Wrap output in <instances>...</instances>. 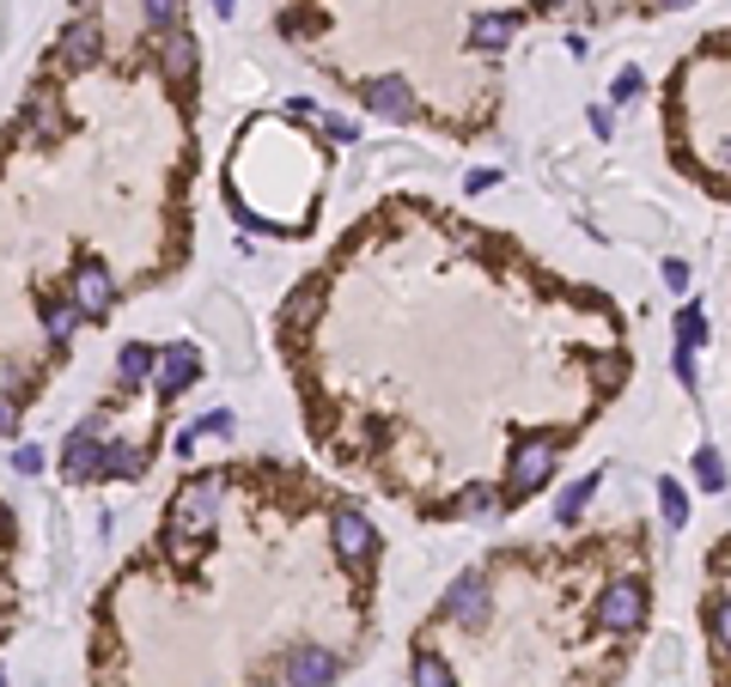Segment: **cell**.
Wrapping results in <instances>:
<instances>
[{
  "label": "cell",
  "mask_w": 731,
  "mask_h": 687,
  "mask_svg": "<svg viewBox=\"0 0 731 687\" xmlns=\"http://www.w3.org/2000/svg\"><path fill=\"white\" fill-rule=\"evenodd\" d=\"M62 474L67 481H104V414L79 420L62 438Z\"/></svg>",
  "instance_id": "cell-1"
},
{
  "label": "cell",
  "mask_w": 731,
  "mask_h": 687,
  "mask_svg": "<svg viewBox=\"0 0 731 687\" xmlns=\"http://www.w3.org/2000/svg\"><path fill=\"white\" fill-rule=\"evenodd\" d=\"M555 457H560V444L549 438V432H537V438L513 444V499L518 493H537L555 474Z\"/></svg>",
  "instance_id": "cell-2"
},
{
  "label": "cell",
  "mask_w": 731,
  "mask_h": 687,
  "mask_svg": "<svg viewBox=\"0 0 731 687\" xmlns=\"http://www.w3.org/2000/svg\"><path fill=\"white\" fill-rule=\"evenodd\" d=\"M597 621H604L609 633H634V626L646 621V584H640V578H616L604 596H597Z\"/></svg>",
  "instance_id": "cell-3"
},
{
  "label": "cell",
  "mask_w": 731,
  "mask_h": 687,
  "mask_svg": "<svg viewBox=\"0 0 731 687\" xmlns=\"http://www.w3.org/2000/svg\"><path fill=\"white\" fill-rule=\"evenodd\" d=\"M110 305H116V280H110V268L98 256H79L74 262V310L79 317H110Z\"/></svg>",
  "instance_id": "cell-4"
},
{
  "label": "cell",
  "mask_w": 731,
  "mask_h": 687,
  "mask_svg": "<svg viewBox=\"0 0 731 687\" xmlns=\"http://www.w3.org/2000/svg\"><path fill=\"white\" fill-rule=\"evenodd\" d=\"M219 505H226V474H196L184 487V499H177V523L184 530H207V523L219 518Z\"/></svg>",
  "instance_id": "cell-5"
},
{
  "label": "cell",
  "mask_w": 731,
  "mask_h": 687,
  "mask_svg": "<svg viewBox=\"0 0 731 687\" xmlns=\"http://www.w3.org/2000/svg\"><path fill=\"white\" fill-rule=\"evenodd\" d=\"M336 675H342V657L336 651H324V645H293L280 682L287 687H336Z\"/></svg>",
  "instance_id": "cell-6"
},
{
  "label": "cell",
  "mask_w": 731,
  "mask_h": 687,
  "mask_svg": "<svg viewBox=\"0 0 731 687\" xmlns=\"http://www.w3.org/2000/svg\"><path fill=\"white\" fill-rule=\"evenodd\" d=\"M329 542H336V554H342L348 565H373V554H378V530L360 518L354 505H342V511L329 518Z\"/></svg>",
  "instance_id": "cell-7"
},
{
  "label": "cell",
  "mask_w": 731,
  "mask_h": 687,
  "mask_svg": "<svg viewBox=\"0 0 731 687\" xmlns=\"http://www.w3.org/2000/svg\"><path fill=\"white\" fill-rule=\"evenodd\" d=\"M202 378V353L189 347V341H177V347H165L153 359V383H159V396H184L189 383Z\"/></svg>",
  "instance_id": "cell-8"
},
{
  "label": "cell",
  "mask_w": 731,
  "mask_h": 687,
  "mask_svg": "<svg viewBox=\"0 0 731 687\" xmlns=\"http://www.w3.org/2000/svg\"><path fill=\"white\" fill-rule=\"evenodd\" d=\"M445 614L464 626H482L488 621V578L482 572H464V578H452V590H445Z\"/></svg>",
  "instance_id": "cell-9"
},
{
  "label": "cell",
  "mask_w": 731,
  "mask_h": 687,
  "mask_svg": "<svg viewBox=\"0 0 731 687\" xmlns=\"http://www.w3.org/2000/svg\"><path fill=\"white\" fill-rule=\"evenodd\" d=\"M366 110L390 116V123H408L415 116V92H408V79L385 74V79H366Z\"/></svg>",
  "instance_id": "cell-10"
},
{
  "label": "cell",
  "mask_w": 731,
  "mask_h": 687,
  "mask_svg": "<svg viewBox=\"0 0 731 687\" xmlns=\"http://www.w3.org/2000/svg\"><path fill=\"white\" fill-rule=\"evenodd\" d=\"M98 49H104V37H98L92 18L79 13L74 25L62 31V62H67V67H92V62H98Z\"/></svg>",
  "instance_id": "cell-11"
},
{
  "label": "cell",
  "mask_w": 731,
  "mask_h": 687,
  "mask_svg": "<svg viewBox=\"0 0 731 687\" xmlns=\"http://www.w3.org/2000/svg\"><path fill=\"white\" fill-rule=\"evenodd\" d=\"M196 55H202V49H196V37H189L184 25L165 31V74H172V86H189V79H196Z\"/></svg>",
  "instance_id": "cell-12"
},
{
  "label": "cell",
  "mask_w": 731,
  "mask_h": 687,
  "mask_svg": "<svg viewBox=\"0 0 731 687\" xmlns=\"http://www.w3.org/2000/svg\"><path fill=\"white\" fill-rule=\"evenodd\" d=\"M153 359H159V347H147V341H128V347L116 353V383H123V390H140V383L153 378Z\"/></svg>",
  "instance_id": "cell-13"
},
{
  "label": "cell",
  "mask_w": 731,
  "mask_h": 687,
  "mask_svg": "<svg viewBox=\"0 0 731 687\" xmlns=\"http://www.w3.org/2000/svg\"><path fill=\"white\" fill-rule=\"evenodd\" d=\"M79 322H86V317L74 310V298H43V335H49V347H67Z\"/></svg>",
  "instance_id": "cell-14"
},
{
  "label": "cell",
  "mask_w": 731,
  "mask_h": 687,
  "mask_svg": "<svg viewBox=\"0 0 731 687\" xmlns=\"http://www.w3.org/2000/svg\"><path fill=\"white\" fill-rule=\"evenodd\" d=\"M104 474H123V481H140L147 474V450L128 438H104Z\"/></svg>",
  "instance_id": "cell-15"
},
{
  "label": "cell",
  "mask_w": 731,
  "mask_h": 687,
  "mask_svg": "<svg viewBox=\"0 0 731 687\" xmlns=\"http://www.w3.org/2000/svg\"><path fill=\"white\" fill-rule=\"evenodd\" d=\"M469 43H476V49H506V43H513V18H506V13L469 18Z\"/></svg>",
  "instance_id": "cell-16"
},
{
  "label": "cell",
  "mask_w": 731,
  "mask_h": 687,
  "mask_svg": "<svg viewBox=\"0 0 731 687\" xmlns=\"http://www.w3.org/2000/svg\"><path fill=\"white\" fill-rule=\"evenodd\" d=\"M415 687H457V675H452V663H445V657L415 651Z\"/></svg>",
  "instance_id": "cell-17"
},
{
  "label": "cell",
  "mask_w": 731,
  "mask_h": 687,
  "mask_svg": "<svg viewBox=\"0 0 731 687\" xmlns=\"http://www.w3.org/2000/svg\"><path fill=\"white\" fill-rule=\"evenodd\" d=\"M592 493H597V474H585V481H574V487L560 493L555 518H560V523H579V511H585V505H592Z\"/></svg>",
  "instance_id": "cell-18"
},
{
  "label": "cell",
  "mask_w": 731,
  "mask_h": 687,
  "mask_svg": "<svg viewBox=\"0 0 731 687\" xmlns=\"http://www.w3.org/2000/svg\"><path fill=\"white\" fill-rule=\"evenodd\" d=\"M695 347H707V317L689 305V310H677V353H695Z\"/></svg>",
  "instance_id": "cell-19"
},
{
  "label": "cell",
  "mask_w": 731,
  "mask_h": 687,
  "mask_svg": "<svg viewBox=\"0 0 731 687\" xmlns=\"http://www.w3.org/2000/svg\"><path fill=\"white\" fill-rule=\"evenodd\" d=\"M31 116H37V123H31L37 140H55V135H62V110H55V98H49V92H31Z\"/></svg>",
  "instance_id": "cell-20"
},
{
  "label": "cell",
  "mask_w": 731,
  "mask_h": 687,
  "mask_svg": "<svg viewBox=\"0 0 731 687\" xmlns=\"http://www.w3.org/2000/svg\"><path fill=\"white\" fill-rule=\"evenodd\" d=\"M695 481H701L707 493H726V462H719L714 444H701V450H695Z\"/></svg>",
  "instance_id": "cell-21"
},
{
  "label": "cell",
  "mask_w": 731,
  "mask_h": 687,
  "mask_svg": "<svg viewBox=\"0 0 731 687\" xmlns=\"http://www.w3.org/2000/svg\"><path fill=\"white\" fill-rule=\"evenodd\" d=\"M658 505H665V530H683L689 523V493L677 481H658Z\"/></svg>",
  "instance_id": "cell-22"
},
{
  "label": "cell",
  "mask_w": 731,
  "mask_h": 687,
  "mask_svg": "<svg viewBox=\"0 0 731 687\" xmlns=\"http://www.w3.org/2000/svg\"><path fill=\"white\" fill-rule=\"evenodd\" d=\"M177 13H184V0H147V25L153 31H177Z\"/></svg>",
  "instance_id": "cell-23"
},
{
  "label": "cell",
  "mask_w": 731,
  "mask_h": 687,
  "mask_svg": "<svg viewBox=\"0 0 731 687\" xmlns=\"http://www.w3.org/2000/svg\"><path fill=\"white\" fill-rule=\"evenodd\" d=\"M494 505H500L494 487H469V493H464V511H469V518H494Z\"/></svg>",
  "instance_id": "cell-24"
},
{
  "label": "cell",
  "mask_w": 731,
  "mask_h": 687,
  "mask_svg": "<svg viewBox=\"0 0 731 687\" xmlns=\"http://www.w3.org/2000/svg\"><path fill=\"white\" fill-rule=\"evenodd\" d=\"M196 432H214V438H232L238 432V420L226 408H214V414H202V420H196Z\"/></svg>",
  "instance_id": "cell-25"
},
{
  "label": "cell",
  "mask_w": 731,
  "mask_h": 687,
  "mask_svg": "<svg viewBox=\"0 0 731 687\" xmlns=\"http://www.w3.org/2000/svg\"><path fill=\"white\" fill-rule=\"evenodd\" d=\"M714 639H719V651L731 657V596H726V602H714Z\"/></svg>",
  "instance_id": "cell-26"
},
{
  "label": "cell",
  "mask_w": 731,
  "mask_h": 687,
  "mask_svg": "<svg viewBox=\"0 0 731 687\" xmlns=\"http://www.w3.org/2000/svg\"><path fill=\"white\" fill-rule=\"evenodd\" d=\"M13 432H18V396L0 390V438H13Z\"/></svg>",
  "instance_id": "cell-27"
},
{
  "label": "cell",
  "mask_w": 731,
  "mask_h": 687,
  "mask_svg": "<svg viewBox=\"0 0 731 687\" xmlns=\"http://www.w3.org/2000/svg\"><path fill=\"white\" fill-rule=\"evenodd\" d=\"M13 469H18V474H43V450H37V444H18V450H13Z\"/></svg>",
  "instance_id": "cell-28"
},
{
  "label": "cell",
  "mask_w": 731,
  "mask_h": 687,
  "mask_svg": "<svg viewBox=\"0 0 731 687\" xmlns=\"http://www.w3.org/2000/svg\"><path fill=\"white\" fill-rule=\"evenodd\" d=\"M312 305H317V292H312V287H305V292H293V305H287V322L312 317Z\"/></svg>",
  "instance_id": "cell-29"
},
{
  "label": "cell",
  "mask_w": 731,
  "mask_h": 687,
  "mask_svg": "<svg viewBox=\"0 0 731 687\" xmlns=\"http://www.w3.org/2000/svg\"><path fill=\"white\" fill-rule=\"evenodd\" d=\"M640 92V74L634 67H622V74H616V98H634Z\"/></svg>",
  "instance_id": "cell-30"
},
{
  "label": "cell",
  "mask_w": 731,
  "mask_h": 687,
  "mask_svg": "<svg viewBox=\"0 0 731 687\" xmlns=\"http://www.w3.org/2000/svg\"><path fill=\"white\" fill-rule=\"evenodd\" d=\"M500 183V170H469V189H476V195H482V189H494Z\"/></svg>",
  "instance_id": "cell-31"
},
{
  "label": "cell",
  "mask_w": 731,
  "mask_h": 687,
  "mask_svg": "<svg viewBox=\"0 0 731 687\" xmlns=\"http://www.w3.org/2000/svg\"><path fill=\"white\" fill-rule=\"evenodd\" d=\"M592 128H597V135H604V140H609V128H616V116H609V110H604V104H592Z\"/></svg>",
  "instance_id": "cell-32"
},
{
  "label": "cell",
  "mask_w": 731,
  "mask_h": 687,
  "mask_svg": "<svg viewBox=\"0 0 731 687\" xmlns=\"http://www.w3.org/2000/svg\"><path fill=\"white\" fill-rule=\"evenodd\" d=\"M665 280H670L677 292H683V287H689V268H683V262H665Z\"/></svg>",
  "instance_id": "cell-33"
},
{
  "label": "cell",
  "mask_w": 731,
  "mask_h": 687,
  "mask_svg": "<svg viewBox=\"0 0 731 687\" xmlns=\"http://www.w3.org/2000/svg\"><path fill=\"white\" fill-rule=\"evenodd\" d=\"M196 438H202V432H196V427H184V432H177V444H172V450H177V457H189V450H196Z\"/></svg>",
  "instance_id": "cell-34"
},
{
  "label": "cell",
  "mask_w": 731,
  "mask_h": 687,
  "mask_svg": "<svg viewBox=\"0 0 731 687\" xmlns=\"http://www.w3.org/2000/svg\"><path fill=\"white\" fill-rule=\"evenodd\" d=\"M658 7H665V13H683V7H695V0H658Z\"/></svg>",
  "instance_id": "cell-35"
},
{
  "label": "cell",
  "mask_w": 731,
  "mask_h": 687,
  "mask_svg": "<svg viewBox=\"0 0 731 687\" xmlns=\"http://www.w3.org/2000/svg\"><path fill=\"white\" fill-rule=\"evenodd\" d=\"M232 7H238V0H214V13H219V18H226V13H232Z\"/></svg>",
  "instance_id": "cell-36"
},
{
  "label": "cell",
  "mask_w": 731,
  "mask_h": 687,
  "mask_svg": "<svg viewBox=\"0 0 731 687\" xmlns=\"http://www.w3.org/2000/svg\"><path fill=\"white\" fill-rule=\"evenodd\" d=\"M719 165H726V170H731V140H726V147H719Z\"/></svg>",
  "instance_id": "cell-37"
},
{
  "label": "cell",
  "mask_w": 731,
  "mask_h": 687,
  "mask_svg": "<svg viewBox=\"0 0 731 687\" xmlns=\"http://www.w3.org/2000/svg\"><path fill=\"white\" fill-rule=\"evenodd\" d=\"M74 7H92V0H74Z\"/></svg>",
  "instance_id": "cell-38"
},
{
  "label": "cell",
  "mask_w": 731,
  "mask_h": 687,
  "mask_svg": "<svg viewBox=\"0 0 731 687\" xmlns=\"http://www.w3.org/2000/svg\"><path fill=\"white\" fill-rule=\"evenodd\" d=\"M0 687H7V675H0Z\"/></svg>",
  "instance_id": "cell-39"
}]
</instances>
